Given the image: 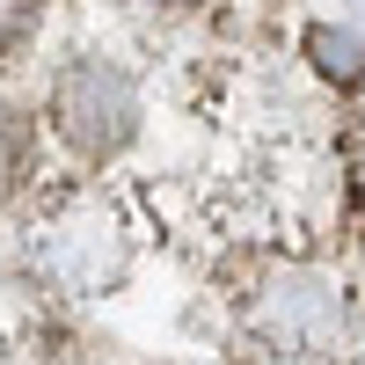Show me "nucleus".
I'll list each match as a JSON object with an SVG mask.
<instances>
[{
  "label": "nucleus",
  "instance_id": "1",
  "mask_svg": "<svg viewBox=\"0 0 365 365\" xmlns=\"http://www.w3.org/2000/svg\"><path fill=\"white\" fill-rule=\"evenodd\" d=\"M51 125H58V139H66L81 161L117 154V146L132 139V125H139L132 73L110 66V58H73V66L58 73V88H51Z\"/></svg>",
  "mask_w": 365,
  "mask_h": 365
},
{
  "label": "nucleus",
  "instance_id": "2",
  "mask_svg": "<svg viewBox=\"0 0 365 365\" xmlns=\"http://www.w3.org/2000/svg\"><path fill=\"white\" fill-rule=\"evenodd\" d=\"M29 146H37V132H29V117L22 110H0V197L22 182V168H29Z\"/></svg>",
  "mask_w": 365,
  "mask_h": 365
},
{
  "label": "nucleus",
  "instance_id": "3",
  "mask_svg": "<svg viewBox=\"0 0 365 365\" xmlns=\"http://www.w3.org/2000/svg\"><path fill=\"white\" fill-rule=\"evenodd\" d=\"M22 15H29V0H0V44L22 29Z\"/></svg>",
  "mask_w": 365,
  "mask_h": 365
}]
</instances>
